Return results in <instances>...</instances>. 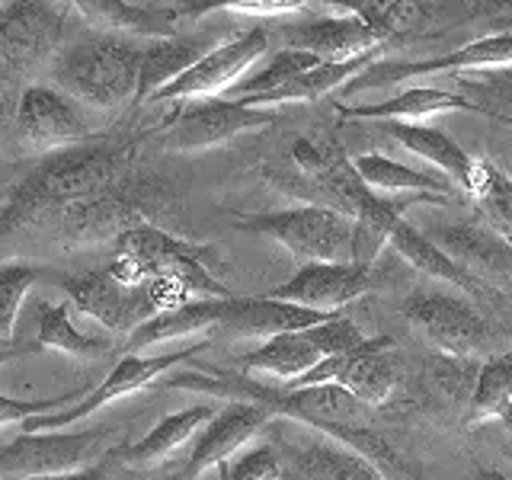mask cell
<instances>
[{
	"label": "cell",
	"mask_w": 512,
	"mask_h": 480,
	"mask_svg": "<svg viewBox=\"0 0 512 480\" xmlns=\"http://www.w3.org/2000/svg\"><path fill=\"white\" fill-rule=\"evenodd\" d=\"M381 132L394 138L400 148H407L410 154L423 157L426 164L436 167V173H442L452 186L468 189L477 157L464 151L452 135L442 132V128L423 125V122H381Z\"/></svg>",
	"instance_id": "603a6c76"
},
{
	"label": "cell",
	"mask_w": 512,
	"mask_h": 480,
	"mask_svg": "<svg viewBox=\"0 0 512 480\" xmlns=\"http://www.w3.org/2000/svg\"><path fill=\"white\" fill-rule=\"evenodd\" d=\"M320 359L324 356H320V349L304 336V330H295V333L269 336V340H263L256 349H250L247 356L240 359V365H244L247 372L272 375L282 384H288L301 378L304 372H311Z\"/></svg>",
	"instance_id": "4dcf8cb0"
},
{
	"label": "cell",
	"mask_w": 512,
	"mask_h": 480,
	"mask_svg": "<svg viewBox=\"0 0 512 480\" xmlns=\"http://www.w3.org/2000/svg\"><path fill=\"white\" fill-rule=\"evenodd\" d=\"M221 10L228 13H250V16H279V13H298L304 4L298 0H231V4H221Z\"/></svg>",
	"instance_id": "60d3db41"
},
{
	"label": "cell",
	"mask_w": 512,
	"mask_h": 480,
	"mask_svg": "<svg viewBox=\"0 0 512 480\" xmlns=\"http://www.w3.org/2000/svg\"><path fill=\"white\" fill-rule=\"evenodd\" d=\"M461 96L477 106L480 116H493L512 122V80L503 77L500 71L484 74V77H458Z\"/></svg>",
	"instance_id": "d590c367"
},
{
	"label": "cell",
	"mask_w": 512,
	"mask_h": 480,
	"mask_svg": "<svg viewBox=\"0 0 512 480\" xmlns=\"http://www.w3.org/2000/svg\"><path fill=\"white\" fill-rule=\"evenodd\" d=\"M138 173V144L128 135L87 138L42 164L16 183L0 205V240L26 228H48L74 212L77 205L122 186Z\"/></svg>",
	"instance_id": "6da1fadb"
},
{
	"label": "cell",
	"mask_w": 512,
	"mask_h": 480,
	"mask_svg": "<svg viewBox=\"0 0 512 480\" xmlns=\"http://www.w3.org/2000/svg\"><path fill=\"white\" fill-rule=\"evenodd\" d=\"M205 346L208 343L202 340L196 346H186V349H176V352H164V356H122L119 365L106 375V381L100 384V388H90L68 410H58V413H48V416H36V420L23 423V432H58V429H68L71 423H80V420H87L90 413L103 410L106 404H112V400H119L125 394H135L141 388H148L151 381H157L160 375L173 372L176 365L196 359Z\"/></svg>",
	"instance_id": "4fadbf2b"
},
{
	"label": "cell",
	"mask_w": 512,
	"mask_h": 480,
	"mask_svg": "<svg viewBox=\"0 0 512 480\" xmlns=\"http://www.w3.org/2000/svg\"><path fill=\"white\" fill-rule=\"evenodd\" d=\"M32 320H36V333H32V340L23 346V352L58 349V352H64V356H71V359L93 362V359H103L106 352L112 349L109 340L87 336L84 330L74 327V320L68 314V304L36 301V308H32Z\"/></svg>",
	"instance_id": "4316f807"
},
{
	"label": "cell",
	"mask_w": 512,
	"mask_h": 480,
	"mask_svg": "<svg viewBox=\"0 0 512 480\" xmlns=\"http://www.w3.org/2000/svg\"><path fill=\"white\" fill-rule=\"evenodd\" d=\"M512 407V352H496L477 368V381L468 400V416L464 423L480 426L487 420H500Z\"/></svg>",
	"instance_id": "d6a6232c"
},
{
	"label": "cell",
	"mask_w": 512,
	"mask_h": 480,
	"mask_svg": "<svg viewBox=\"0 0 512 480\" xmlns=\"http://www.w3.org/2000/svg\"><path fill=\"white\" fill-rule=\"evenodd\" d=\"M471 480H512V474H503V471H493V468H477Z\"/></svg>",
	"instance_id": "7bdbcfd3"
},
{
	"label": "cell",
	"mask_w": 512,
	"mask_h": 480,
	"mask_svg": "<svg viewBox=\"0 0 512 480\" xmlns=\"http://www.w3.org/2000/svg\"><path fill=\"white\" fill-rule=\"evenodd\" d=\"M269 52V32L263 26H253L240 36L221 42L212 48L199 64L176 77L173 84L160 90L151 103H192V100H215V96H228L244 74L253 68L256 61Z\"/></svg>",
	"instance_id": "7c38bea8"
},
{
	"label": "cell",
	"mask_w": 512,
	"mask_h": 480,
	"mask_svg": "<svg viewBox=\"0 0 512 480\" xmlns=\"http://www.w3.org/2000/svg\"><path fill=\"white\" fill-rule=\"evenodd\" d=\"M304 336L320 349V356H343V352H352L359 349L368 336L359 330L356 320H349L346 314H333L330 320H324V324H314L304 330Z\"/></svg>",
	"instance_id": "74e56055"
},
{
	"label": "cell",
	"mask_w": 512,
	"mask_h": 480,
	"mask_svg": "<svg viewBox=\"0 0 512 480\" xmlns=\"http://www.w3.org/2000/svg\"><path fill=\"white\" fill-rule=\"evenodd\" d=\"M388 244L404 256V260L413 266V269H420V272H426V276H432V279H442V282H448V285H455V288H461L464 295H471V298H487V295H493L490 288H484L477 279H471L468 272H464L458 263H452L448 256L432 244V240L423 234V231H416L410 221H404L400 218L397 224H394V231H391V237H388Z\"/></svg>",
	"instance_id": "f1b7e54d"
},
{
	"label": "cell",
	"mask_w": 512,
	"mask_h": 480,
	"mask_svg": "<svg viewBox=\"0 0 512 480\" xmlns=\"http://www.w3.org/2000/svg\"><path fill=\"white\" fill-rule=\"evenodd\" d=\"M112 247L148 272V279H173L180 282L192 301H224L234 298V292L224 285L212 269V250L189 244V240L170 234L160 224H135L122 231Z\"/></svg>",
	"instance_id": "5b68a950"
},
{
	"label": "cell",
	"mask_w": 512,
	"mask_h": 480,
	"mask_svg": "<svg viewBox=\"0 0 512 480\" xmlns=\"http://www.w3.org/2000/svg\"><path fill=\"white\" fill-rule=\"evenodd\" d=\"M464 196L477 205V212L484 215L487 228L512 247V180L509 176L496 167L493 160L477 157L474 176L468 189H464Z\"/></svg>",
	"instance_id": "1f68e13d"
},
{
	"label": "cell",
	"mask_w": 512,
	"mask_h": 480,
	"mask_svg": "<svg viewBox=\"0 0 512 480\" xmlns=\"http://www.w3.org/2000/svg\"><path fill=\"white\" fill-rule=\"evenodd\" d=\"M7 125H10V100L0 93V135L7 132Z\"/></svg>",
	"instance_id": "ee69618b"
},
{
	"label": "cell",
	"mask_w": 512,
	"mask_h": 480,
	"mask_svg": "<svg viewBox=\"0 0 512 480\" xmlns=\"http://www.w3.org/2000/svg\"><path fill=\"white\" fill-rule=\"evenodd\" d=\"M61 288L77 304V311H84L100 327L125 336V340L141 324H148L151 317H157L148 285L125 288L112 279L106 269H90V272H80V276H64Z\"/></svg>",
	"instance_id": "2e32d148"
},
{
	"label": "cell",
	"mask_w": 512,
	"mask_h": 480,
	"mask_svg": "<svg viewBox=\"0 0 512 480\" xmlns=\"http://www.w3.org/2000/svg\"><path fill=\"white\" fill-rule=\"evenodd\" d=\"M234 228L272 237L295 260L304 263H349L352 247V221L327 205H295L279 212L244 215L234 221Z\"/></svg>",
	"instance_id": "8992f818"
},
{
	"label": "cell",
	"mask_w": 512,
	"mask_h": 480,
	"mask_svg": "<svg viewBox=\"0 0 512 480\" xmlns=\"http://www.w3.org/2000/svg\"><path fill=\"white\" fill-rule=\"evenodd\" d=\"M503 64H512V32H493V36L474 39L468 45H461L458 52H448L439 58L375 61V64H368L359 77L349 80L346 93L397 87L410 77H426V74H458L461 77V71H484V68L503 71Z\"/></svg>",
	"instance_id": "9a60e30c"
},
{
	"label": "cell",
	"mask_w": 512,
	"mask_h": 480,
	"mask_svg": "<svg viewBox=\"0 0 512 480\" xmlns=\"http://www.w3.org/2000/svg\"><path fill=\"white\" fill-rule=\"evenodd\" d=\"M100 36L119 39H173L183 36L186 20H192V4H132V0H77L71 4Z\"/></svg>",
	"instance_id": "e0dca14e"
},
{
	"label": "cell",
	"mask_w": 512,
	"mask_h": 480,
	"mask_svg": "<svg viewBox=\"0 0 512 480\" xmlns=\"http://www.w3.org/2000/svg\"><path fill=\"white\" fill-rule=\"evenodd\" d=\"M282 480H388L372 461L333 439L308 442L282 464Z\"/></svg>",
	"instance_id": "d4e9b609"
},
{
	"label": "cell",
	"mask_w": 512,
	"mask_h": 480,
	"mask_svg": "<svg viewBox=\"0 0 512 480\" xmlns=\"http://www.w3.org/2000/svg\"><path fill=\"white\" fill-rule=\"evenodd\" d=\"M39 269L29 263H0V346L10 343L16 317L23 311L29 288L36 285Z\"/></svg>",
	"instance_id": "e575fe53"
},
{
	"label": "cell",
	"mask_w": 512,
	"mask_h": 480,
	"mask_svg": "<svg viewBox=\"0 0 512 480\" xmlns=\"http://www.w3.org/2000/svg\"><path fill=\"white\" fill-rule=\"evenodd\" d=\"M272 122H276V109H250L244 103L215 96V100L176 103V112L160 132V141L170 151H205L240 135L260 132Z\"/></svg>",
	"instance_id": "8fae6325"
},
{
	"label": "cell",
	"mask_w": 512,
	"mask_h": 480,
	"mask_svg": "<svg viewBox=\"0 0 512 480\" xmlns=\"http://www.w3.org/2000/svg\"><path fill=\"white\" fill-rule=\"evenodd\" d=\"M269 420H272L269 410H263L260 404L231 400V404L221 413H215L199 432L196 448H192L186 468L180 471V480H199L208 468L228 464L237 455V448H244Z\"/></svg>",
	"instance_id": "ffe728a7"
},
{
	"label": "cell",
	"mask_w": 512,
	"mask_h": 480,
	"mask_svg": "<svg viewBox=\"0 0 512 480\" xmlns=\"http://www.w3.org/2000/svg\"><path fill=\"white\" fill-rule=\"evenodd\" d=\"M16 138L32 154H58L64 148L87 141L93 128L71 96H64L58 87L32 84L16 100Z\"/></svg>",
	"instance_id": "5bb4252c"
},
{
	"label": "cell",
	"mask_w": 512,
	"mask_h": 480,
	"mask_svg": "<svg viewBox=\"0 0 512 480\" xmlns=\"http://www.w3.org/2000/svg\"><path fill=\"white\" fill-rule=\"evenodd\" d=\"M218 45L221 42L215 39V32H196V36H186L183 32V36H173V39L144 42L135 103H151L160 90L173 84L176 77H183L192 64H199Z\"/></svg>",
	"instance_id": "44dd1931"
},
{
	"label": "cell",
	"mask_w": 512,
	"mask_h": 480,
	"mask_svg": "<svg viewBox=\"0 0 512 480\" xmlns=\"http://www.w3.org/2000/svg\"><path fill=\"white\" fill-rule=\"evenodd\" d=\"M314 384H336L359 404L378 410L381 404H388V397L400 384V356L394 340L391 336H368L359 349L320 359L311 372L282 384V388H314Z\"/></svg>",
	"instance_id": "30bf717a"
},
{
	"label": "cell",
	"mask_w": 512,
	"mask_h": 480,
	"mask_svg": "<svg viewBox=\"0 0 512 480\" xmlns=\"http://www.w3.org/2000/svg\"><path fill=\"white\" fill-rule=\"evenodd\" d=\"M496 26H500V32H512V16H500V23Z\"/></svg>",
	"instance_id": "bcb514c9"
},
{
	"label": "cell",
	"mask_w": 512,
	"mask_h": 480,
	"mask_svg": "<svg viewBox=\"0 0 512 480\" xmlns=\"http://www.w3.org/2000/svg\"><path fill=\"white\" fill-rule=\"evenodd\" d=\"M400 311L410 327L436 346L439 356L455 359H480L493 352V327L468 298H455L445 292H416Z\"/></svg>",
	"instance_id": "9c48e42d"
},
{
	"label": "cell",
	"mask_w": 512,
	"mask_h": 480,
	"mask_svg": "<svg viewBox=\"0 0 512 480\" xmlns=\"http://www.w3.org/2000/svg\"><path fill=\"white\" fill-rule=\"evenodd\" d=\"M173 391H205L221 394L234 400H247V404H260L269 410V416H288V420L308 423L324 432L327 439L346 445L349 452L372 461L384 477H410V468L404 455L372 429L375 410L359 404L349 391L336 388V384H314V388H266L244 378L240 372H215V378L183 372L167 381Z\"/></svg>",
	"instance_id": "7a4b0ae2"
},
{
	"label": "cell",
	"mask_w": 512,
	"mask_h": 480,
	"mask_svg": "<svg viewBox=\"0 0 512 480\" xmlns=\"http://www.w3.org/2000/svg\"><path fill=\"white\" fill-rule=\"evenodd\" d=\"M141 71V45L119 36H90L64 42L52 61V77L80 109L119 112L135 100Z\"/></svg>",
	"instance_id": "3957f363"
},
{
	"label": "cell",
	"mask_w": 512,
	"mask_h": 480,
	"mask_svg": "<svg viewBox=\"0 0 512 480\" xmlns=\"http://www.w3.org/2000/svg\"><path fill=\"white\" fill-rule=\"evenodd\" d=\"M116 432L119 426H93L80 432H23L0 445V480L68 477L90 471Z\"/></svg>",
	"instance_id": "52a82bcc"
},
{
	"label": "cell",
	"mask_w": 512,
	"mask_h": 480,
	"mask_svg": "<svg viewBox=\"0 0 512 480\" xmlns=\"http://www.w3.org/2000/svg\"><path fill=\"white\" fill-rule=\"evenodd\" d=\"M215 410L212 407H186L180 413H170L164 416L148 436L135 445H125L119 452V461L125 468H135V471H148L157 468V464L170 461L183 445H189L192 439H199V432L205 429V423L212 420Z\"/></svg>",
	"instance_id": "cb8c5ba5"
},
{
	"label": "cell",
	"mask_w": 512,
	"mask_h": 480,
	"mask_svg": "<svg viewBox=\"0 0 512 480\" xmlns=\"http://www.w3.org/2000/svg\"><path fill=\"white\" fill-rule=\"evenodd\" d=\"M500 423H503V429H506V432H512V407L500 416Z\"/></svg>",
	"instance_id": "f6af8a7d"
},
{
	"label": "cell",
	"mask_w": 512,
	"mask_h": 480,
	"mask_svg": "<svg viewBox=\"0 0 512 480\" xmlns=\"http://www.w3.org/2000/svg\"><path fill=\"white\" fill-rule=\"evenodd\" d=\"M68 16L55 4L10 0L0 4V93L20 100L42 68H52L64 48Z\"/></svg>",
	"instance_id": "277c9868"
},
{
	"label": "cell",
	"mask_w": 512,
	"mask_h": 480,
	"mask_svg": "<svg viewBox=\"0 0 512 480\" xmlns=\"http://www.w3.org/2000/svg\"><path fill=\"white\" fill-rule=\"evenodd\" d=\"M228 301V298H224ZM224 301H189L183 308L167 311L151 317L148 324H141L132 336L125 340V356H138L141 349L160 346V343H173L180 336L202 333L208 327H221L224 320Z\"/></svg>",
	"instance_id": "f546056e"
},
{
	"label": "cell",
	"mask_w": 512,
	"mask_h": 480,
	"mask_svg": "<svg viewBox=\"0 0 512 480\" xmlns=\"http://www.w3.org/2000/svg\"><path fill=\"white\" fill-rule=\"evenodd\" d=\"M26 480H106L96 468L90 471H80V474H68V477H26Z\"/></svg>",
	"instance_id": "b9f144b4"
},
{
	"label": "cell",
	"mask_w": 512,
	"mask_h": 480,
	"mask_svg": "<svg viewBox=\"0 0 512 480\" xmlns=\"http://www.w3.org/2000/svg\"><path fill=\"white\" fill-rule=\"evenodd\" d=\"M432 244H436L452 263H458L471 279L490 288V292L512 288V247L503 237H496L487 224H477V221L445 224V228L436 231Z\"/></svg>",
	"instance_id": "d6986e66"
},
{
	"label": "cell",
	"mask_w": 512,
	"mask_h": 480,
	"mask_svg": "<svg viewBox=\"0 0 512 480\" xmlns=\"http://www.w3.org/2000/svg\"><path fill=\"white\" fill-rule=\"evenodd\" d=\"M314 64H320L314 55L308 52H295V48H282V52L272 55V61L266 64L263 71H256L250 77H244L234 90H228V96L224 100H253V96H263V93H272V90H279L282 84H288L292 77L304 74V71H311Z\"/></svg>",
	"instance_id": "836d02e7"
},
{
	"label": "cell",
	"mask_w": 512,
	"mask_h": 480,
	"mask_svg": "<svg viewBox=\"0 0 512 480\" xmlns=\"http://www.w3.org/2000/svg\"><path fill=\"white\" fill-rule=\"evenodd\" d=\"M333 314H314L304 311L298 304H285L276 298H228L224 301V320L221 330H231L234 336H279V333H295L308 330L314 324H324Z\"/></svg>",
	"instance_id": "7402d4cb"
},
{
	"label": "cell",
	"mask_w": 512,
	"mask_h": 480,
	"mask_svg": "<svg viewBox=\"0 0 512 480\" xmlns=\"http://www.w3.org/2000/svg\"><path fill=\"white\" fill-rule=\"evenodd\" d=\"M452 109L477 112V106L471 100H464L461 93H448L439 87H410L391 96V100L372 106H340L346 119H372V122H420L426 116L452 112Z\"/></svg>",
	"instance_id": "83f0119b"
},
{
	"label": "cell",
	"mask_w": 512,
	"mask_h": 480,
	"mask_svg": "<svg viewBox=\"0 0 512 480\" xmlns=\"http://www.w3.org/2000/svg\"><path fill=\"white\" fill-rule=\"evenodd\" d=\"M352 170L362 180L365 189L378 192V196H394V192H404V196H439L448 199L455 192V186L445 180L436 170H416L391 160L384 154H359L352 160Z\"/></svg>",
	"instance_id": "484cf974"
},
{
	"label": "cell",
	"mask_w": 512,
	"mask_h": 480,
	"mask_svg": "<svg viewBox=\"0 0 512 480\" xmlns=\"http://www.w3.org/2000/svg\"><path fill=\"white\" fill-rule=\"evenodd\" d=\"M477 362L474 359H455V356H436L429 362L432 388L439 391L445 404H468L474 381H477Z\"/></svg>",
	"instance_id": "8d00e7d4"
},
{
	"label": "cell",
	"mask_w": 512,
	"mask_h": 480,
	"mask_svg": "<svg viewBox=\"0 0 512 480\" xmlns=\"http://www.w3.org/2000/svg\"><path fill=\"white\" fill-rule=\"evenodd\" d=\"M359 10L362 13L285 26L282 42L285 48L308 52L317 61H349L384 48L397 36L400 20H404V13H397V4H365Z\"/></svg>",
	"instance_id": "ba28073f"
},
{
	"label": "cell",
	"mask_w": 512,
	"mask_h": 480,
	"mask_svg": "<svg viewBox=\"0 0 512 480\" xmlns=\"http://www.w3.org/2000/svg\"><path fill=\"white\" fill-rule=\"evenodd\" d=\"M221 480H282V458L269 445H256L253 452L221 464Z\"/></svg>",
	"instance_id": "ab89813d"
},
{
	"label": "cell",
	"mask_w": 512,
	"mask_h": 480,
	"mask_svg": "<svg viewBox=\"0 0 512 480\" xmlns=\"http://www.w3.org/2000/svg\"><path fill=\"white\" fill-rule=\"evenodd\" d=\"M372 288V269L356 263H304L292 279L272 288L266 298L298 304L314 314H343L346 304Z\"/></svg>",
	"instance_id": "ac0fdd59"
},
{
	"label": "cell",
	"mask_w": 512,
	"mask_h": 480,
	"mask_svg": "<svg viewBox=\"0 0 512 480\" xmlns=\"http://www.w3.org/2000/svg\"><path fill=\"white\" fill-rule=\"evenodd\" d=\"M84 394H87V388H74L68 394L39 397V400H20V397H4V394H0V426H7V423H29V420H36V416L68 410Z\"/></svg>",
	"instance_id": "f35d334b"
}]
</instances>
